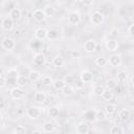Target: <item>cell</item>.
<instances>
[{
  "label": "cell",
  "mask_w": 134,
  "mask_h": 134,
  "mask_svg": "<svg viewBox=\"0 0 134 134\" xmlns=\"http://www.w3.org/2000/svg\"><path fill=\"white\" fill-rule=\"evenodd\" d=\"M104 21H105V16H104V14L102 12L94 10L93 13H91V15H90V22L93 25L99 26V25H102L104 23Z\"/></svg>",
  "instance_id": "obj_1"
},
{
  "label": "cell",
  "mask_w": 134,
  "mask_h": 134,
  "mask_svg": "<svg viewBox=\"0 0 134 134\" xmlns=\"http://www.w3.org/2000/svg\"><path fill=\"white\" fill-rule=\"evenodd\" d=\"M67 20H68V23L70 25H73V26H76L81 23V15L79 12L76 10H72L69 13L68 17H67Z\"/></svg>",
  "instance_id": "obj_2"
},
{
  "label": "cell",
  "mask_w": 134,
  "mask_h": 134,
  "mask_svg": "<svg viewBox=\"0 0 134 134\" xmlns=\"http://www.w3.org/2000/svg\"><path fill=\"white\" fill-rule=\"evenodd\" d=\"M79 79L81 80V82H82L83 84H89V83H91L92 80H93V74H92V72H91L90 70L84 69V70L81 71Z\"/></svg>",
  "instance_id": "obj_3"
},
{
  "label": "cell",
  "mask_w": 134,
  "mask_h": 134,
  "mask_svg": "<svg viewBox=\"0 0 134 134\" xmlns=\"http://www.w3.org/2000/svg\"><path fill=\"white\" fill-rule=\"evenodd\" d=\"M26 115L30 118V119H38L41 115V110L39 107L36 106H31L29 108H27L26 110Z\"/></svg>",
  "instance_id": "obj_4"
},
{
  "label": "cell",
  "mask_w": 134,
  "mask_h": 134,
  "mask_svg": "<svg viewBox=\"0 0 134 134\" xmlns=\"http://www.w3.org/2000/svg\"><path fill=\"white\" fill-rule=\"evenodd\" d=\"M1 27H2V29L5 30V31H10V30H13L14 27H15V22H14L8 16H7V17H4V18L2 19V21H1Z\"/></svg>",
  "instance_id": "obj_5"
},
{
  "label": "cell",
  "mask_w": 134,
  "mask_h": 134,
  "mask_svg": "<svg viewBox=\"0 0 134 134\" xmlns=\"http://www.w3.org/2000/svg\"><path fill=\"white\" fill-rule=\"evenodd\" d=\"M105 46H106V49H107V50L114 52V51H116V50L118 49V47H119V43H118L117 40H115V39H111V38H110V39L106 40V42H105Z\"/></svg>",
  "instance_id": "obj_6"
},
{
  "label": "cell",
  "mask_w": 134,
  "mask_h": 134,
  "mask_svg": "<svg viewBox=\"0 0 134 134\" xmlns=\"http://www.w3.org/2000/svg\"><path fill=\"white\" fill-rule=\"evenodd\" d=\"M34 63L37 66H43L46 63V57L42 51H37L34 54Z\"/></svg>",
  "instance_id": "obj_7"
},
{
  "label": "cell",
  "mask_w": 134,
  "mask_h": 134,
  "mask_svg": "<svg viewBox=\"0 0 134 134\" xmlns=\"http://www.w3.org/2000/svg\"><path fill=\"white\" fill-rule=\"evenodd\" d=\"M95 112H96V110L93 109V108L92 109H88V110H86V111L83 112L82 117L86 121L93 122V121H95Z\"/></svg>",
  "instance_id": "obj_8"
},
{
  "label": "cell",
  "mask_w": 134,
  "mask_h": 134,
  "mask_svg": "<svg viewBox=\"0 0 134 134\" xmlns=\"http://www.w3.org/2000/svg\"><path fill=\"white\" fill-rule=\"evenodd\" d=\"M96 47H97V43L94 39H88L84 43V49L86 52H94L96 50Z\"/></svg>",
  "instance_id": "obj_9"
},
{
  "label": "cell",
  "mask_w": 134,
  "mask_h": 134,
  "mask_svg": "<svg viewBox=\"0 0 134 134\" xmlns=\"http://www.w3.org/2000/svg\"><path fill=\"white\" fill-rule=\"evenodd\" d=\"M1 45H2V47H3L5 50H8V51L14 50V49L16 48V42H15V40L12 39V38H5V39H3Z\"/></svg>",
  "instance_id": "obj_10"
},
{
  "label": "cell",
  "mask_w": 134,
  "mask_h": 134,
  "mask_svg": "<svg viewBox=\"0 0 134 134\" xmlns=\"http://www.w3.org/2000/svg\"><path fill=\"white\" fill-rule=\"evenodd\" d=\"M9 94H10L12 98H14V99H21L24 96V90L22 88L16 86V87H14V88L10 89Z\"/></svg>",
  "instance_id": "obj_11"
},
{
  "label": "cell",
  "mask_w": 134,
  "mask_h": 134,
  "mask_svg": "<svg viewBox=\"0 0 134 134\" xmlns=\"http://www.w3.org/2000/svg\"><path fill=\"white\" fill-rule=\"evenodd\" d=\"M35 38L38 41H43L47 38V29L44 27H38L35 30Z\"/></svg>",
  "instance_id": "obj_12"
},
{
  "label": "cell",
  "mask_w": 134,
  "mask_h": 134,
  "mask_svg": "<svg viewBox=\"0 0 134 134\" xmlns=\"http://www.w3.org/2000/svg\"><path fill=\"white\" fill-rule=\"evenodd\" d=\"M32 18H34V20L37 21V22H43V21L45 20L46 16H45L43 9H41V8H36V9L32 12Z\"/></svg>",
  "instance_id": "obj_13"
},
{
  "label": "cell",
  "mask_w": 134,
  "mask_h": 134,
  "mask_svg": "<svg viewBox=\"0 0 134 134\" xmlns=\"http://www.w3.org/2000/svg\"><path fill=\"white\" fill-rule=\"evenodd\" d=\"M112 67H119L122 63V59L119 54H112L109 58V62H108Z\"/></svg>",
  "instance_id": "obj_14"
},
{
  "label": "cell",
  "mask_w": 134,
  "mask_h": 134,
  "mask_svg": "<svg viewBox=\"0 0 134 134\" xmlns=\"http://www.w3.org/2000/svg\"><path fill=\"white\" fill-rule=\"evenodd\" d=\"M14 22H17V21H19L20 19H21V17H22V12H21V9L20 8H18L17 6L15 7V8H13L10 12H9V16H8Z\"/></svg>",
  "instance_id": "obj_15"
},
{
  "label": "cell",
  "mask_w": 134,
  "mask_h": 134,
  "mask_svg": "<svg viewBox=\"0 0 134 134\" xmlns=\"http://www.w3.org/2000/svg\"><path fill=\"white\" fill-rule=\"evenodd\" d=\"M52 65H53L54 67H57V68L63 67V66L65 65V60H64L63 55L60 54V53L55 54V55L53 57V59H52Z\"/></svg>",
  "instance_id": "obj_16"
},
{
  "label": "cell",
  "mask_w": 134,
  "mask_h": 134,
  "mask_svg": "<svg viewBox=\"0 0 134 134\" xmlns=\"http://www.w3.org/2000/svg\"><path fill=\"white\" fill-rule=\"evenodd\" d=\"M76 132L77 134H88L89 132V126L86 121H81L76 126Z\"/></svg>",
  "instance_id": "obj_17"
},
{
  "label": "cell",
  "mask_w": 134,
  "mask_h": 134,
  "mask_svg": "<svg viewBox=\"0 0 134 134\" xmlns=\"http://www.w3.org/2000/svg\"><path fill=\"white\" fill-rule=\"evenodd\" d=\"M43 12L45 14L46 17H52L55 15V12H57V8L53 4H46L43 8Z\"/></svg>",
  "instance_id": "obj_18"
},
{
  "label": "cell",
  "mask_w": 134,
  "mask_h": 134,
  "mask_svg": "<svg viewBox=\"0 0 134 134\" xmlns=\"http://www.w3.org/2000/svg\"><path fill=\"white\" fill-rule=\"evenodd\" d=\"M34 99H35V102H36V103H38V104H43V103H45V102H46V99H47V95H46V93H45V92L37 91V92L35 93Z\"/></svg>",
  "instance_id": "obj_19"
},
{
  "label": "cell",
  "mask_w": 134,
  "mask_h": 134,
  "mask_svg": "<svg viewBox=\"0 0 134 134\" xmlns=\"http://www.w3.org/2000/svg\"><path fill=\"white\" fill-rule=\"evenodd\" d=\"M130 116H131V112H130V110L128 109V108H121L120 110H119V112H118V117L122 120V121H127L129 118H130Z\"/></svg>",
  "instance_id": "obj_20"
},
{
  "label": "cell",
  "mask_w": 134,
  "mask_h": 134,
  "mask_svg": "<svg viewBox=\"0 0 134 134\" xmlns=\"http://www.w3.org/2000/svg\"><path fill=\"white\" fill-rule=\"evenodd\" d=\"M1 6H2V8H4V10H6V12H10L13 8H15L16 6H17V2L16 1H14V0H8V1H4V2H2L1 3Z\"/></svg>",
  "instance_id": "obj_21"
},
{
  "label": "cell",
  "mask_w": 134,
  "mask_h": 134,
  "mask_svg": "<svg viewBox=\"0 0 134 134\" xmlns=\"http://www.w3.org/2000/svg\"><path fill=\"white\" fill-rule=\"evenodd\" d=\"M49 41H57L60 39V31L57 29H49L47 30V38Z\"/></svg>",
  "instance_id": "obj_22"
},
{
  "label": "cell",
  "mask_w": 134,
  "mask_h": 134,
  "mask_svg": "<svg viewBox=\"0 0 134 134\" xmlns=\"http://www.w3.org/2000/svg\"><path fill=\"white\" fill-rule=\"evenodd\" d=\"M41 77H42V74L38 70H30L27 75V79L30 82H37V81L41 80Z\"/></svg>",
  "instance_id": "obj_23"
},
{
  "label": "cell",
  "mask_w": 134,
  "mask_h": 134,
  "mask_svg": "<svg viewBox=\"0 0 134 134\" xmlns=\"http://www.w3.org/2000/svg\"><path fill=\"white\" fill-rule=\"evenodd\" d=\"M116 111V105L112 104V103H108L105 105L104 107V112L106 113V115H113Z\"/></svg>",
  "instance_id": "obj_24"
},
{
  "label": "cell",
  "mask_w": 134,
  "mask_h": 134,
  "mask_svg": "<svg viewBox=\"0 0 134 134\" xmlns=\"http://www.w3.org/2000/svg\"><path fill=\"white\" fill-rule=\"evenodd\" d=\"M65 85H66V84L64 83L63 79L54 80V81H52V84H51L52 88H53L54 90H57V91H61V90L64 88V86H65Z\"/></svg>",
  "instance_id": "obj_25"
},
{
  "label": "cell",
  "mask_w": 134,
  "mask_h": 134,
  "mask_svg": "<svg viewBox=\"0 0 134 134\" xmlns=\"http://www.w3.org/2000/svg\"><path fill=\"white\" fill-rule=\"evenodd\" d=\"M42 129H43L44 133H52V132H54L55 127L51 121H45L42 126Z\"/></svg>",
  "instance_id": "obj_26"
},
{
  "label": "cell",
  "mask_w": 134,
  "mask_h": 134,
  "mask_svg": "<svg viewBox=\"0 0 134 134\" xmlns=\"http://www.w3.org/2000/svg\"><path fill=\"white\" fill-rule=\"evenodd\" d=\"M15 81H16L17 87H20V88H22V89H23V87H25V86L27 85V83H28V79H27L26 76H24V75H19Z\"/></svg>",
  "instance_id": "obj_27"
},
{
  "label": "cell",
  "mask_w": 134,
  "mask_h": 134,
  "mask_svg": "<svg viewBox=\"0 0 134 134\" xmlns=\"http://www.w3.org/2000/svg\"><path fill=\"white\" fill-rule=\"evenodd\" d=\"M61 91H62V94H63L64 96H71V95H73L74 92H75L74 88H73L71 85H65L64 88H63Z\"/></svg>",
  "instance_id": "obj_28"
},
{
  "label": "cell",
  "mask_w": 134,
  "mask_h": 134,
  "mask_svg": "<svg viewBox=\"0 0 134 134\" xmlns=\"http://www.w3.org/2000/svg\"><path fill=\"white\" fill-rule=\"evenodd\" d=\"M117 86V81L115 79H108L106 80V83H105V88L108 89V90H113L115 89Z\"/></svg>",
  "instance_id": "obj_29"
},
{
  "label": "cell",
  "mask_w": 134,
  "mask_h": 134,
  "mask_svg": "<svg viewBox=\"0 0 134 134\" xmlns=\"http://www.w3.org/2000/svg\"><path fill=\"white\" fill-rule=\"evenodd\" d=\"M6 75H7V77H9V79L16 80L20 74H19L18 69H16V68H9V69L6 70Z\"/></svg>",
  "instance_id": "obj_30"
},
{
  "label": "cell",
  "mask_w": 134,
  "mask_h": 134,
  "mask_svg": "<svg viewBox=\"0 0 134 134\" xmlns=\"http://www.w3.org/2000/svg\"><path fill=\"white\" fill-rule=\"evenodd\" d=\"M116 79H117V81L119 83H125L128 80V73H127V71H125V70L118 71L117 74H116Z\"/></svg>",
  "instance_id": "obj_31"
},
{
  "label": "cell",
  "mask_w": 134,
  "mask_h": 134,
  "mask_svg": "<svg viewBox=\"0 0 134 134\" xmlns=\"http://www.w3.org/2000/svg\"><path fill=\"white\" fill-rule=\"evenodd\" d=\"M94 63H95V65H96L97 67L103 68V67H105V66L108 64V61H107V59H105L104 57H97V58L94 60Z\"/></svg>",
  "instance_id": "obj_32"
},
{
  "label": "cell",
  "mask_w": 134,
  "mask_h": 134,
  "mask_svg": "<svg viewBox=\"0 0 134 134\" xmlns=\"http://www.w3.org/2000/svg\"><path fill=\"white\" fill-rule=\"evenodd\" d=\"M100 96H102L103 100H105V102H109V100H111V99L113 98V92H112L111 90L105 89L104 92H103V94H102Z\"/></svg>",
  "instance_id": "obj_33"
},
{
  "label": "cell",
  "mask_w": 134,
  "mask_h": 134,
  "mask_svg": "<svg viewBox=\"0 0 134 134\" xmlns=\"http://www.w3.org/2000/svg\"><path fill=\"white\" fill-rule=\"evenodd\" d=\"M48 114H49V116H50L51 118H57V117L60 115V108L57 107V106L51 107V108L49 109V111H48Z\"/></svg>",
  "instance_id": "obj_34"
},
{
  "label": "cell",
  "mask_w": 134,
  "mask_h": 134,
  "mask_svg": "<svg viewBox=\"0 0 134 134\" xmlns=\"http://www.w3.org/2000/svg\"><path fill=\"white\" fill-rule=\"evenodd\" d=\"M107 115L104 112V110H96L95 112V121H104L106 119Z\"/></svg>",
  "instance_id": "obj_35"
},
{
  "label": "cell",
  "mask_w": 134,
  "mask_h": 134,
  "mask_svg": "<svg viewBox=\"0 0 134 134\" xmlns=\"http://www.w3.org/2000/svg\"><path fill=\"white\" fill-rule=\"evenodd\" d=\"M105 89H106V88H105V86H103V85H95V86L93 87V93H94L95 95H97V96H100V95L103 94V92H104Z\"/></svg>",
  "instance_id": "obj_36"
},
{
  "label": "cell",
  "mask_w": 134,
  "mask_h": 134,
  "mask_svg": "<svg viewBox=\"0 0 134 134\" xmlns=\"http://www.w3.org/2000/svg\"><path fill=\"white\" fill-rule=\"evenodd\" d=\"M109 134H124V130L119 126H112L110 128Z\"/></svg>",
  "instance_id": "obj_37"
},
{
  "label": "cell",
  "mask_w": 134,
  "mask_h": 134,
  "mask_svg": "<svg viewBox=\"0 0 134 134\" xmlns=\"http://www.w3.org/2000/svg\"><path fill=\"white\" fill-rule=\"evenodd\" d=\"M63 81H64V83H65L66 85H71V84L74 83V76L71 75V74H66V75L64 76Z\"/></svg>",
  "instance_id": "obj_38"
},
{
  "label": "cell",
  "mask_w": 134,
  "mask_h": 134,
  "mask_svg": "<svg viewBox=\"0 0 134 134\" xmlns=\"http://www.w3.org/2000/svg\"><path fill=\"white\" fill-rule=\"evenodd\" d=\"M41 81H42V84H44L46 86H49V85L52 84V80H51V77L49 75H43L41 77Z\"/></svg>",
  "instance_id": "obj_39"
},
{
  "label": "cell",
  "mask_w": 134,
  "mask_h": 134,
  "mask_svg": "<svg viewBox=\"0 0 134 134\" xmlns=\"http://www.w3.org/2000/svg\"><path fill=\"white\" fill-rule=\"evenodd\" d=\"M14 134H26V129L24 126H17L14 130Z\"/></svg>",
  "instance_id": "obj_40"
},
{
  "label": "cell",
  "mask_w": 134,
  "mask_h": 134,
  "mask_svg": "<svg viewBox=\"0 0 134 134\" xmlns=\"http://www.w3.org/2000/svg\"><path fill=\"white\" fill-rule=\"evenodd\" d=\"M109 35H110V37H112L111 39L116 38V37L119 35V30H118V28H116V27H112V28L110 29V31H109Z\"/></svg>",
  "instance_id": "obj_41"
},
{
  "label": "cell",
  "mask_w": 134,
  "mask_h": 134,
  "mask_svg": "<svg viewBox=\"0 0 134 134\" xmlns=\"http://www.w3.org/2000/svg\"><path fill=\"white\" fill-rule=\"evenodd\" d=\"M31 47H32L35 50H40V48L42 47V43L39 42L38 40H35V41H32V43H31Z\"/></svg>",
  "instance_id": "obj_42"
},
{
  "label": "cell",
  "mask_w": 134,
  "mask_h": 134,
  "mask_svg": "<svg viewBox=\"0 0 134 134\" xmlns=\"http://www.w3.org/2000/svg\"><path fill=\"white\" fill-rule=\"evenodd\" d=\"M70 55H71L72 59H80L81 55H82V53L79 50H71L70 51Z\"/></svg>",
  "instance_id": "obj_43"
},
{
  "label": "cell",
  "mask_w": 134,
  "mask_h": 134,
  "mask_svg": "<svg viewBox=\"0 0 134 134\" xmlns=\"http://www.w3.org/2000/svg\"><path fill=\"white\" fill-rule=\"evenodd\" d=\"M74 83H75V84H74V86H75V88H77V89H82V88L84 87V84L81 82V80H80V79H77V80H76V79H74Z\"/></svg>",
  "instance_id": "obj_44"
},
{
  "label": "cell",
  "mask_w": 134,
  "mask_h": 134,
  "mask_svg": "<svg viewBox=\"0 0 134 134\" xmlns=\"http://www.w3.org/2000/svg\"><path fill=\"white\" fill-rule=\"evenodd\" d=\"M134 24L133 23H131L130 25H129V27H128V34H129V36H133L134 35Z\"/></svg>",
  "instance_id": "obj_45"
},
{
  "label": "cell",
  "mask_w": 134,
  "mask_h": 134,
  "mask_svg": "<svg viewBox=\"0 0 134 134\" xmlns=\"http://www.w3.org/2000/svg\"><path fill=\"white\" fill-rule=\"evenodd\" d=\"M6 85V79L2 75H0V88H3Z\"/></svg>",
  "instance_id": "obj_46"
},
{
  "label": "cell",
  "mask_w": 134,
  "mask_h": 134,
  "mask_svg": "<svg viewBox=\"0 0 134 134\" xmlns=\"http://www.w3.org/2000/svg\"><path fill=\"white\" fill-rule=\"evenodd\" d=\"M81 3L84 4V5H92L93 1H81Z\"/></svg>",
  "instance_id": "obj_47"
},
{
  "label": "cell",
  "mask_w": 134,
  "mask_h": 134,
  "mask_svg": "<svg viewBox=\"0 0 134 134\" xmlns=\"http://www.w3.org/2000/svg\"><path fill=\"white\" fill-rule=\"evenodd\" d=\"M31 134H42V132L40 130H32L31 131Z\"/></svg>",
  "instance_id": "obj_48"
},
{
  "label": "cell",
  "mask_w": 134,
  "mask_h": 134,
  "mask_svg": "<svg viewBox=\"0 0 134 134\" xmlns=\"http://www.w3.org/2000/svg\"><path fill=\"white\" fill-rule=\"evenodd\" d=\"M1 120H2V114H1V112H0V122H1Z\"/></svg>",
  "instance_id": "obj_49"
}]
</instances>
